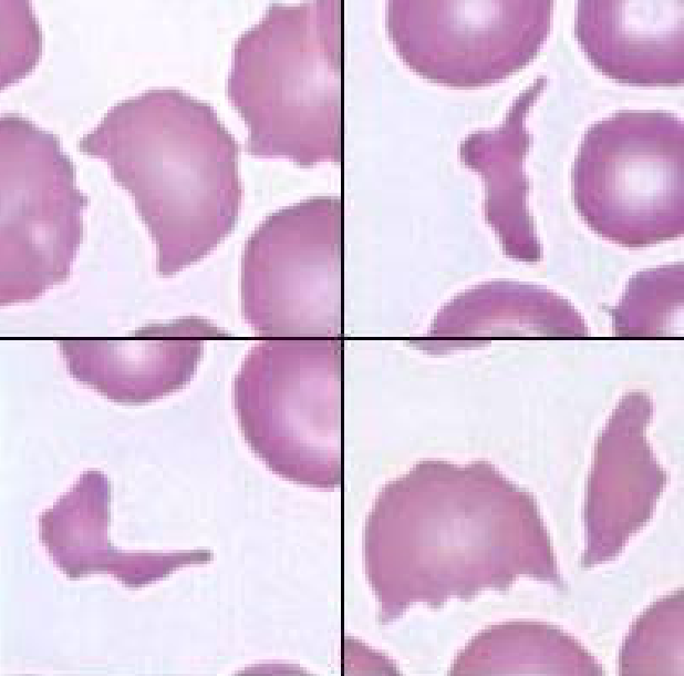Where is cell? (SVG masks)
I'll return each mask as SVG.
<instances>
[{"mask_svg": "<svg viewBox=\"0 0 684 676\" xmlns=\"http://www.w3.org/2000/svg\"><path fill=\"white\" fill-rule=\"evenodd\" d=\"M132 195L169 277L214 250L235 228L242 188L239 144L215 109L176 88L124 99L79 141Z\"/></svg>", "mask_w": 684, "mask_h": 676, "instance_id": "6da1fadb", "label": "cell"}, {"mask_svg": "<svg viewBox=\"0 0 684 676\" xmlns=\"http://www.w3.org/2000/svg\"><path fill=\"white\" fill-rule=\"evenodd\" d=\"M343 4L272 3L239 35L226 92L246 151L302 167L343 158Z\"/></svg>", "mask_w": 684, "mask_h": 676, "instance_id": "7a4b0ae2", "label": "cell"}, {"mask_svg": "<svg viewBox=\"0 0 684 676\" xmlns=\"http://www.w3.org/2000/svg\"><path fill=\"white\" fill-rule=\"evenodd\" d=\"M478 463L423 460L379 491L363 529V565L388 624L412 605L438 607L475 585Z\"/></svg>", "mask_w": 684, "mask_h": 676, "instance_id": "3957f363", "label": "cell"}, {"mask_svg": "<svg viewBox=\"0 0 684 676\" xmlns=\"http://www.w3.org/2000/svg\"><path fill=\"white\" fill-rule=\"evenodd\" d=\"M239 428L277 475L336 489L343 477V342L271 338L247 352L234 381Z\"/></svg>", "mask_w": 684, "mask_h": 676, "instance_id": "277c9868", "label": "cell"}, {"mask_svg": "<svg viewBox=\"0 0 684 676\" xmlns=\"http://www.w3.org/2000/svg\"><path fill=\"white\" fill-rule=\"evenodd\" d=\"M580 217L629 248L684 232V125L661 110H621L590 125L572 166Z\"/></svg>", "mask_w": 684, "mask_h": 676, "instance_id": "5b68a950", "label": "cell"}, {"mask_svg": "<svg viewBox=\"0 0 684 676\" xmlns=\"http://www.w3.org/2000/svg\"><path fill=\"white\" fill-rule=\"evenodd\" d=\"M240 298L258 336L341 338L342 199L311 197L267 216L243 247Z\"/></svg>", "mask_w": 684, "mask_h": 676, "instance_id": "8992f818", "label": "cell"}, {"mask_svg": "<svg viewBox=\"0 0 684 676\" xmlns=\"http://www.w3.org/2000/svg\"><path fill=\"white\" fill-rule=\"evenodd\" d=\"M1 306L37 299L70 276L89 198L59 139L24 116L0 119Z\"/></svg>", "mask_w": 684, "mask_h": 676, "instance_id": "52a82bcc", "label": "cell"}, {"mask_svg": "<svg viewBox=\"0 0 684 676\" xmlns=\"http://www.w3.org/2000/svg\"><path fill=\"white\" fill-rule=\"evenodd\" d=\"M552 1H390L387 33L418 75L454 88L500 82L530 63L552 23Z\"/></svg>", "mask_w": 684, "mask_h": 676, "instance_id": "ba28073f", "label": "cell"}, {"mask_svg": "<svg viewBox=\"0 0 684 676\" xmlns=\"http://www.w3.org/2000/svg\"><path fill=\"white\" fill-rule=\"evenodd\" d=\"M228 334L199 316L148 324L121 339H60L70 376L108 400L142 404L188 385L205 344Z\"/></svg>", "mask_w": 684, "mask_h": 676, "instance_id": "9c48e42d", "label": "cell"}, {"mask_svg": "<svg viewBox=\"0 0 684 676\" xmlns=\"http://www.w3.org/2000/svg\"><path fill=\"white\" fill-rule=\"evenodd\" d=\"M684 1H578L574 35L605 76L630 85L684 80Z\"/></svg>", "mask_w": 684, "mask_h": 676, "instance_id": "30bf717a", "label": "cell"}, {"mask_svg": "<svg viewBox=\"0 0 684 676\" xmlns=\"http://www.w3.org/2000/svg\"><path fill=\"white\" fill-rule=\"evenodd\" d=\"M589 328L572 304L542 286L490 280L444 305L422 339L412 342L431 355L486 345L496 337H587Z\"/></svg>", "mask_w": 684, "mask_h": 676, "instance_id": "8fae6325", "label": "cell"}, {"mask_svg": "<svg viewBox=\"0 0 684 676\" xmlns=\"http://www.w3.org/2000/svg\"><path fill=\"white\" fill-rule=\"evenodd\" d=\"M539 76L512 102L502 123L494 130L469 134L459 146L463 164L485 184L484 215L502 252L524 263L541 260L542 248L527 206L528 181L524 160L530 144L527 113L543 90Z\"/></svg>", "mask_w": 684, "mask_h": 676, "instance_id": "7c38bea8", "label": "cell"}, {"mask_svg": "<svg viewBox=\"0 0 684 676\" xmlns=\"http://www.w3.org/2000/svg\"><path fill=\"white\" fill-rule=\"evenodd\" d=\"M683 264L647 268L628 281L619 304L611 309L614 335L625 338L672 335L683 307Z\"/></svg>", "mask_w": 684, "mask_h": 676, "instance_id": "4fadbf2b", "label": "cell"}]
</instances>
